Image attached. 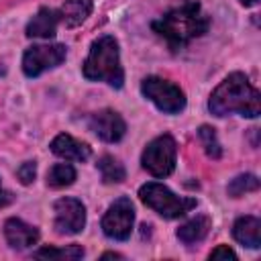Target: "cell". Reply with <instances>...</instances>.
Here are the masks:
<instances>
[{"mask_svg":"<svg viewBox=\"0 0 261 261\" xmlns=\"http://www.w3.org/2000/svg\"><path fill=\"white\" fill-rule=\"evenodd\" d=\"M208 108L214 116H226L239 112L243 116L255 118L261 112V96L257 88L251 86L245 73L234 71L226 75L210 94Z\"/></svg>","mask_w":261,"mask_h":261,"instance_id":"cell-1","label":"cell"},{"mask_svg":"<svg viewBox=\"0 0 261 261\" xmlns=\"http://www.w3.org/2000/svg\"><path fill=\"white\" fill-rule=\"evenodd\" d=\"M151 27L173 49H179V47L188 45L192 39L202 37L210 27V18H208V14L202 10V6L198 2L188 0V2L167 10Z\"/></svg>","mask_w":261,"mask_h":261,"instance_id":"cell-2","label":"cell"},{"mask_svg":"<svg viewBox=\"0 0 261 261\" xmlns=\"http://www.w3.org/2000/svg\"><path fill=\"white\" fill-rule=\"evenodd\" d=\"M82 71L86 80L106 82L112 88H122L124 71L120 65V53H118L116 39L110 35L98 37L90 47V53L84 61Z\"/></svg>","mask_w":261,"mask_h":261,"instance_id":"cell-3","label":"cell"},{"mask_svg":"<svg viewBox=\"0 0 261 261\" xmlns=\"http://www.w3.org/2000/svg\"><path fill=\"white\" fill-rule=\"evenodd\" d=\"M139 198L157 214L163 218H179L192 208H196V198H186V196H175L167 186L149 181L139 188Z\"/></svg>","mask_w":261,"mask_h":261,"instance_id":"cell-4","label":"cell"},{"mask_svg":"<svg viewBox=\"0 0 261 261\" xmlns=\"http://www.w3.org/2000/svg\"><path fill=\"white\" fill-rule=\"evenodd\" d=\"M175 157H177V145L173 137L161 135L145 147L141 163L153 177H167L175 167Z\"/></svg>","mask_w":261,"mask_h":261,"instance_id":"cell-5","label":"cell"},{"mask_svg":"<svg viewBox=\"0 0 261 261\" xmlns=\"http://www.w3.org/2000/svg\"><path fill=\"white\" fill-rule=\"evenodd\" d=\"M141 92L145 98H149L161 112L177 114L186 108V94L171 82L149 75L141 84Z\"/></svg>","mask_w":261,"mask_h":261,"instance_id":"cell-6","label":"cell"},{"mask_svg":"<svg viewBox=\"0 0 261 261\" xmlns=\"http://www.w3.org/2000/svg\"><path fill=\"white\" fill-rule=\"evenodd\" d=\"M135 222V206L128 198H118L110 204L106 214L102 216V230L108 239L114 241H126L133 232Z\"/></svg>","mask_w":261,"mask_h":261,"instance_id":"cell-7","label":"cell"},{"mask_svg":"<svg viewBox=\"0 0 261 261\" xmlns=\"http://www.w3.org/2000/svg\"><path fill=\"white\" fill-rule=\"evenodd\" d=\"M67 55L65 45H33L22 55V71L29 77H37L47 69L57 67Z\"/></svg>","mask_w":261,"mask_h":261,"instance_id":"cell-8","label":"cell"},{"mask_svg":"<svg viewBox=\"0 0 261 261\" xmlns=\"http://www.w3.org/2000/svg\"><path fill=\"white\" fill-rule=\"evenodd\" d=\"M55 230L59 234H77L86 226V206L75 198H59L55 204Z\"/></svg>","mask_w":261,"mask_h":261,"instance_id":"cell-9","label":"cell"},{"mask_svg":"<svg viewBox=\"0 0 261 261\" xmlns=\"http://www.w3.org/2000/svg\"><path fill=\"white\" fill-rule=\"evenodd\" d=\"M90 130L106 143H116L126 133V122L114 110H100L90 116Z\"/></svg>","mask_w":261,"mask_h":261,"instance_id":"cell-10","label":"cell"},{"mask_svg":"<svg viewBox=\"0 0 261 261\" xmlns=\"http://www.w3.org/2000/svg\"><path fill=\"white\" fill-rule=\"evenodd\" d=\"M4 237L12 249H29L39 241V230L20 218H8L4 224Z\"/></svg>","mask_w":261,"mask_h":261,"instance_id":"cell-11","label":"cell"},{"mask_svg":"<svg viewBox=\"0 0 261 261\" xmlns=\"http://www.w3.org/2000/svg\"><path fill=\"white\" fill-rule=\"evenodd\" d=\"M51 151L57 157L65 159V161H86L92 155L90 145H86V143H82V141H77V139H73L71 135H65V133L57 135L51 141Z\"/></svg>","mask_w":261,"mask_h":261,"instance_id":"cell-12","label":"cell"},{"mask_svg":"<svg viewBox=\"0 0 261 261\" xmlns=\"http://www.w3.org/2000/svg\"><path fill=\"white\" fill-rule=\"evenodd\" d=\"M59 22V12L53 8H39V12L29 20L27 24V37H41V39H51L57 31Z\"/></svg>","mask_w":261,"mask_h":261,"instance_id":"cell-13","label":"cell"},{"mask_svg":"<svg viewBox=\"0 0 261 261\" xmlns=\"http://www.w3.org/2000/svg\"><path fill=\"white\" fill-rule=\"evenodd\" d=\"M232 237L251 249L261 245V220L257 216H241L232 226Z\"/></svg>","mask_w":261,"mask_h":261,"instance_id":"cell-14","label":"cell"},{"mask_svg":"<svg viewBox=\"0 0 261 261\" xmlns=\"http://www.w3.org/2000/svg\"><path fill=\"white\" fill-rule=\"evenodd\" d=\"M57 12H59V20L65 27H77L90 16L92 0H65Z\"/></svg>","mask_w":261,"mask_h":261,"instance_id":"cell-15","label":"cell"},{"mask_svg":"<svg viewBox=\"0 0 261 261\" xmlns=\"http://www.w3.org/2000/svg\"><path fill=\"white\" fill-rule=\"evenodd\" d=\"M210 230V218L208 216H196L192 220H188L186 224H181L177 228V239L186 245H194V243H200Z\"/></svg>","mask_w":261,"mask_h":261,"instance_id":"cell-16","label":"cell"},{"mask_svg":"<svg viewBox=\"0 0 261 261\" xmlns=\"http://www.w3.org/2000/svg\"><path fill=\"white\" fill-rule=\"evenodd\" d=\"M98 169L102 173V181L104 184H120L126 177V171L122 167V163L118 159H114L112 155H104L98 161Z\"/></svg>","mask_w":261,"mask_h":261,"instance_id":"cell-17","label":"cell"},{"mask_svg":"<svg viewBox=\"0 0 261 261\" xmlns=\"http://www.w3.org/2000/svg\"><path fill=\"white\" fill-rule=\"evenodd\" d=\"M35 257L37 259H65V261H77L84 257V249L80 245H69V247H63V249H55V247H45V249H39L35 251Z\"/></svg>","mask_w":261,"mask_h":261,"instance_id":"cell-18","label":"cell"},{"mask_svg":"<svg viewBox=\"0 0 261 261\" xmlns=\"http://www.w3.org/2000/svg\"><path fill=\"white\" fill-rule=\"evenodd\" d=\"M75 179V169L69 165V163H57L49 169L47 173V184L51 188H65V186H71Z\"/></svg>","mask_w":261,"mask_h":261,"instance_id":"cell-19","label":"cell"},{"mask_svg":"<svg viewBox=\"0 0 261 261\" xmlns=\"http://www.w3.org/2000/svg\"><path fill=\"white\" fill-rule=\"evenodd\" d=\"M226 190H228V196L239 198V196H243V194H247V192L259 190V179H257V175H253V173H243V175H237V177L228 184Z\"/></svg>","mask_w":261,"mask_h":261,"instance_id":"cell-20","label":"cell"},{"mask_svg":"<svg viewBox=\"0 0 261 261\" xmlns=\"http://www.w3.org/2000/svg\"><path fill=\"white\" fill-rule=\"evenodd\" d=\"M198 137H200V143H202L206 155L212 157V159H220V155H222V147H220V143H218V137H216L214 128L204 124V126H200Z\"/></svg>","mask_w":261,"mask_h":261,"instance_id":"cell-21","label":"cell"},{"mask_svg":"<svg viewBox=\"0 0 261 261\" xmlns=\"http://www.w3.org/2000/svg\"><path fill=\"white\" fill-rule=\"evenodd\" d=\"M16 175H18V179H20L24 186L33 184V181H35V175H37V163H35V161H24V163L16 169Z\"/></svg>","mask_w":261,"mask_h":261,"instance_id":"cell-22","label":"cell"},{"mask_svg":"<svg viewBox=\"0 0 261 261\" xmlns=\"http://www.w3.org/2000/svg\"><path fill=\"white\" fill-rule=\"evenodd\" d=\"M210 259H237V253L232 251V249H228L226 245H220V247H216L212 253H210Z\"/></svg>","mask_w":261,"mask_h":261,"instance_id":"cell-23","label":"cell"},{"mask_svg":"<svg viewBox=\"0 0 261 261\" xmlns=\"http://www.w3.org/2000/svg\"><path fill=\"white\" fill-rule=\"evenodd\" d=\"M8 200H10L8 192H4V190H2V186H0V208H2V206H4V204H6Z\"/></svg>","mask_w":261,"mask_h":261,"instance_id":"cell-24","label":"cell"},{"mask_svg":"<svg viewBox=\"0 0 261 261\" xmlns=\"http://www.w3.org/2000/svg\"><path fill=\"white\" fill-rule=\"evenodd\" d=\"M102 259H122V255H118V253H104Z\"/></svg>","mask_w":261,"mask_h":261,"instance_id":"cell-25","label":"cell"},{"mask_svg":"<svg viewBox=\"0 0 261 261\" xmlns=\"http://www.w3.org/2000/svg\"><path fill=\"white\" fill-rule=\"evenodd\" d=\"M245 6H253V4H257V0H241Z\"/></svg>","mask_w":261,"mask_h":261,"instance_id":"cell-26","label":"cell"}]
</instances>
